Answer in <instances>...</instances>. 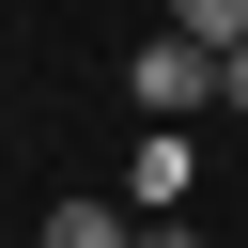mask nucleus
<instances>
[{
	"label": "nucleus",
	"mask_w": 248,
	"mask_h": 248,
	"mask_svg": "<svg viewBox=\"0 0 248 248\" xmlns=\"http://www.w3.org/2000/svg\"><path fill=\"white\" fill-rule=\"evenodd\" d=\"M31 248H124V217H108V202H62V217H46Z\"/></svg>",
	"instance_id": "7ed1b4c3"
},
{
	"label": "nucleus",
	"mask_w": 248,
	"mask_h": 248,
	"mask_svg": "<svg viewBox=\"0 0 248 248\" xmlns=\"http://www.w3.org/2000/svg\"><path fill=\"white\" fill-rule=\"evenodd\" d=\"M217 108H248V46H217Z\"/></svg>",
	"instance_id": "39448f33"
},
{
	"label": "nucleus",
	"mask_w": 248,
	"mask_h": 248,
	"mask_svg": "<svg viewBox=\"0 0 248 248\" xmlns=\"http://www.w3.org/2000/svg\"><path fill=\"white\" fill-rule=\"evenodd\" d=\"M186 170H202V155H186V124H155V140H140V202L170 217V202H186Z\"/></svg>",
	"instance_id": "f03ea898"
},
{
	"label": "nucleus",
	"mask_w": 248,
	"mask_h": 248,
	"mask_svg": "<svg viewBox=\"0 0 248 248\" xmlns=\"http://www.w3.org/2000/svg\"><path fill=\"white\" fill-rule=\"evenodd\" d=\"M124 93H140V108H155V124H186V108H217V46H202V31H170V16H155V31H140V62H124Z\"/></svg>",
	"instance_id": "f257e3e1"
},
{
	"label": "nucleus",
	"mask_w": 248,
	"mask_h": 248,
	"mask_svg": "<svg viewBox=\"0 0 248 248\" xmlns=\"http://www.w3.org/2000/svg\"><path fill=\"white\" fill-rule=\"evenodd\" d=\"M170 31H202V46H248V0H170Z\"/></svg>",
	"instance_id": "20e7f679"
},
{
	"label": "nucleus",
	"mask_w": 248,
	"mask_h": 248,
	"mask_svg": "<svg viewBox=\"0 0 248 248\" xmlns=\"http://www.w3.org/2000/svg\"><path fill=\"white\" fill-rule=\"evenodd\" d=\"M124 248H202V232H170V217H155V232H124Z\"/></svg>",
	"instance_id": "423d86ee"
}]
</instances>
